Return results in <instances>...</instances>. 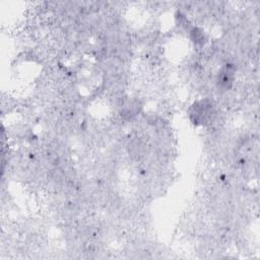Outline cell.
Listing matches in <instances>:
<instances>
[{
	"instance_id": "1",
	"label": "cell",
	"mask_w": 260,
	"mask_h": 260,
	"mask_svg": "<svg viewBox=\"0 0 260 260\" xmlns=\"http://www.w3.org/2000/svg\"><path fill=\"white\" fill-rule=\"evenodd\" d=\"M212 105L207 101H201L195 103L194 106L191 108L190 116L194 123H203L206 122L207 119L211 117L212 114Z\"/></svg>"
}]
</instances>
